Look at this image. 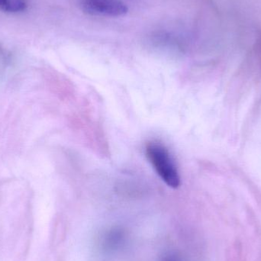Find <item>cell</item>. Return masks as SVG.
<instances>
[{
    "instance_id": "cell-1",
    "label": "cell",
    "mask_w": 261,
    "mask_h": 261,
    "mask_svg": "<svg viewBox=\"0 0 261 261\" xmlns=\"http://www.w3.org/2000/svg\"><path fill=\"white\" fill-rule=\"evenodd\" d=\"M145 154L156 174L168 187L176 189L180 186V176L177 166L163 143L149 141L145 144Z\"/></svg>"
},
{
    "instance_id": "cell-2",
    "label": "cell",
    "mask_w": 261,
    "mask_h": 261,
    "mask_svg": "<svg viewBox=\"0 0 261 261\" xmlns=\"http://www.w3.org/2000/svg\"><path fill=\"white\" fill-rule=\"evenodd\" d=\"M85 13L95 16L119 17L126 15L128 6L120 0H79Z\"/></svg>"
},
{
    "instance_id": "cell-3",
    "label": "cell",
    "mask_w": 261,
    "mask_h": 261,
    "mask_svg": "<svg viewBox=\"0 0 261 261\" xmlns=\"http://www.w3.org/2000/svg\"><path fill=\"white\" fill-rule=\"evenodd\" d=\"M26 0H0V10L6 12H23L27 9Z\"/></svg>"
}]
</instances>
